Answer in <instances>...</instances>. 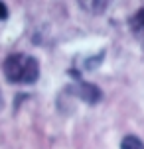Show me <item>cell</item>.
I'll return each instance as SVG.
<instances>
[{
  "instance_id": "1",
  "label": "cell",
  "mask_w": 144,
  "mask_h": 149,
  "mask_svg": "<svg viewBox=\"0 0 144 149\" xmlns=\"http://www.w3.org/2000/svg\"><path fill=\"white\" fill-rule=\"evenodd\" d=\"M4 79L12 84H34L40 77V63L36 57L26 53L8 55L2 63Z\"/></svg>"
},
{
  "instance_id": "2",
  "label": "cell",
  "mask_w": 144,
  "mask_h": 149,
  "mask_svg": "<svg viewBox=\"0 0 144 149\" xmlns=\"http://www.w3.org/2000/svg\"><path fill=\"white\" fill-rule=\"evenodd\" d=\"M73 94H75L77 98H81L83 102H87V104H97L99 100L103 98V94H101V90H99L97 84H91V82H85V81H77V84L73 86Z\"/></svg>"
},
{
  "instance_id": "3",
  "label": "cell",
  "mask_w": 144,
  "mask_h": 149,
  "mask_svg": "<svg viewBox=\"0 0 144 149\" xmlns=\"http://www.w3.org/2000/svg\"><path fill=\"white\" fill-rule=\"evenodd\" d=\"M128 28H130V31H132L134 39L138 41V45H140V47L144 49V8L136 10L134 14L130 16Z\"/></svg>"
},
{
  "instance_id": "4",
  "label": "cell",
  "mask_w": 144,
  "mask_h": 149,
  "mask_svg": "<svg viewBox=\"0 0 144 149\" xmlns=\"http://www.w3.org/2000/svg\"><path fill=\"white\" fill-rule=\"evenodd\" d=\"M121 149H144V143L136 135H124L121 141Z\"/></svg>"
},
{
  "instance_id": "5",
  "label": "cell",
  "mask_w": 144,
  "mask_h": 149,
  "mask_svg": "<svg viewBox=\"0 0 144 149\" xmlns=\"http://www.w3.org/2000/svg\"><path fill=\"white\" fill-rule=\"evenodd\" d=\"M79 6H81V8H93L91 12L101 14V12L107 8V2H79Z\"/></svg>"
},
{
  "instance_id": "6",
  "label": "cell",
  "mask_w": 144,
  "mask_h": 149,
  "mask_svg": "<svg viewBox=\"0 0 144 149\" xmlns=\"http://www.w3.org/2000/svg\"><path fill=\"white\" fill-rule=\"evenodd\" d=\"M103 55H105V51L99 53V55H95V59H89L87 63H85V67H87V69H95L97 65H101V61H103Z\"/></svg>"
},
{
  "instance_id": "7",
  "label": "cell",
  "mask_w": 144,
  "mask_h": 149,
  "mask_svg": "<svg viewBox=\"0 0 144 149\" xmlns=\"http://www.w3.org/2000/svg\"><path fill=\"white\" fill-rule=\"evenodd\" d=\"M8 18V10L4 6V2H0V20H6Z\"/></svg>"
},
{
  "instance_id": "8",
  "label": "cell",
  "mask_w": 144,
  "mask_h": 149,
  "mask_svg": "<svg viewBox=\"0 0 144 149\" xmlns=\"http://www.w3.org/2000/svg\"><path fill=\"white\" fill-rule=\"evenodd\" d=\"M2 106H4V100H2V92H0V110H2Z\"/></svg>"
}]
</instances>
